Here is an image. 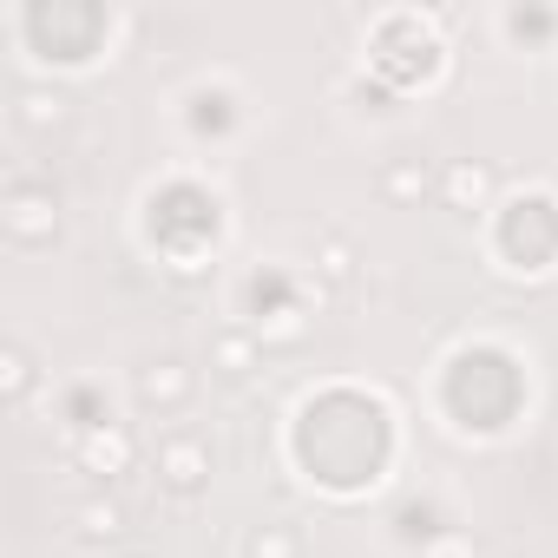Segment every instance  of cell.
I'll return each mask as SVG.
<instances>
[{
  "mask_svg": "<svg viewBox=\"0 0 558 558\" xmlns=\"http://www.w3.org/2000/svg\"><path fill=\"white\" fill-rule=\"evenodd\" d=\"M0 230H8L21 250H40L60 236V197L53 184H34V178H14L8 197H0Z\"/></svg>",
  "mask_w": 558,
  "mask_h": 558,
  "instance_id": "1",
  "label": "cell"
},
{
  "mask_svg": "<svg viewBox=\"0 0 558 558\" xmlns=\"http://www.w3.org/2000/svg\"><path fill=\"white\" fill-rule=\"evenodd\" d=\"M73 532L93 538V545L99 538H119L125 532V506L119 499H86V506H73Z\"/></svg>",
  "mask_w": 558,
  "mask_h": 558,
  "instance_id": "8",
  "label": "cell"
},
{
  "mask_svg": "<svg viewBox=\"0 0 558 558\" xmlns=\"http://www.w3.org/2000/svg\"><path fill=\"white\" fill-rule=\"evenodd\" d=\"M210 362H217L223 375H250V368H256V342H250V336H217V342H210Z\"/></svg>",
  "mask_w": 558,
  "mask_h": 558,
  "instance_id": "12",
  "label": "cell"
},
{
  "mask_svg": "<svg viewBox=\"0 0 558 558\" xmlns=\"http://www.w3.org/2000/svg\"><path fill=\"white\" fill-rule=\"evenodd\" d=\"M0 395H8L14 408L34 395V355H27L21 342H8V349H0Z\"/></svg>",
  "mask_w": 558,
  "mask_h": 558,
  "instance_id": "9",
  "label": "cell"
},
{
  "mask_svg": "<svg viewBox=\"0 0 558 558\" xmlns=\"http://www.w3.org/2000/svg\"><path fill=\"white\" fill-rule=\"evenodd\" d=\"M440 197L447 210H480L493 197V165H473V158H453L447 178H440Z\"/></svg>",
  "mask_w": 558,
  "mask_h": 558,
  "instance_id": "5",
  "label": "cell"
},
{
  "mask_svg": "<svg viewBox=\"0 0 558 558\" xmlns=\"http://www.w3.org/2000/svg\"><path fill=\"white\" fill-rule=\"evenodd\" d=\"M421 558H480V551H473V538H466V532H440V538H427V545H421Z\"/></svg>",
  "mask_w": 558,
  "mask_h": 558,
  "instance_id": "13",
  "label": "cell"
},
{
  "mask_svg": "<svg viewBox=\"0 0 558 558\" xmlns=\"http://www.w3.org/2000/svg\"><path fill=\"white\" fill-rule=\"evenodd\" d=\"M434 184H427V165L421 158H395V165H381V197L388 204H421Z\"/></svg>",
  "mask_w": 558,
  "mask_h": 558,
  "instance_id": "6",
  "label": "cell"
},
{
  "mask_svg": "<svg viewBox=\"0 0 558 558\" xmlns=\"http://www.w3.org/2000/svg\"><path fill=\"white\" fill-rule=\"evenodd\" d=\"M243 558H303V538H296V525H256Z\"/></svg>",
  "mask_w": 558,
  "mask_h": 558,
  "instance_id": "10",
  "label": "cell"
},
{
  "mask_svg": "<svg viewBox=\"0 0 558 558\" xmlns=\"http://www.w3.org/2000/svg\"><path fill=\"white\" fill-rule=\"evenodd\" d=\"M191 395H197V375H191L184 362H151V368H138V408L178 414V408H191Z\"/></svg>",
  "mask_w": 558,
  "mask_h": 558,
  "instance_id": "3",
  "label": "cell"
},
{
  "mask_svg": "<svg viewBox=\"0 0 558 558\" xmlns=\"http://www.w3.org/2000/svg\"><path fill=\"white\" fill-rule=\"evenodd\" d=\"M316 269L329 276V283H355V250L342 236H316Z\"/></svg>",
  "mask_w": 558,
  "mask_h": 558,
  "instance_id": "11",
  "label": "cell"
},
{
  "mask_svg": "<svg viewBox=\"0 0 558 558\" xmlns=\"http://www.w3.org/2000/svg\"><path fill=\"white\" fill-rule=\"evenodd\" d=\"M60 119H66V99L47 93V86H27V93L14 99V125H21V132H47V125H60Z\"/></svg>",
  "mask_w": 558,
  "mask_h": 558,
  "instance_id": "7",
  "label": "cell"
},
{
  "mask_svg": "<svg viewBox=\"0 0 558 558\" xmlns=\"http://www.w3.org/2000/svg\"><path fill=\"white\" fill-rule=\"evenodd\" d=\"M132 460H138V440H132L125 427H93V434L80 440V473L112 480V473H125Z\"/></svg>",
  "mask_w": 558,
  "mask_h": 558,
  "instance_id": "4",
  "label": "cell"
},
{
  "mask_svg": "<svg viewBox=\"0 0 558 558\" xmlns=\"http://www.w3.org/2000/svg\"><path fill=\"white\" fill-rule=\"evenodd\" d=\"M158 486L178 493V499H197L210 486V440L204 434H165L158 440Z\"/></svg>",
  "mask_w": 558,
  "mask_h": 558,
  "instance_id": "2",
  "label": "cell"
}]
</instances>
